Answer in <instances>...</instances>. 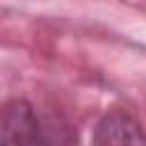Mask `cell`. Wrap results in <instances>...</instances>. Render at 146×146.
<instances>
[{
    "mask_svg": "<svg viewBox=\"0 0 146 146\" xmlns=\"http://www.w3.org/2000/svg\"><path fill=\"white\" fill-rule=\"evenodd\" d=\"M41 125L34 107L23 100H9L0 105V146H39Z\"/></svg>",
    "mask_w": 146,
    "mask_h": 146,
    "instance_id": "1",
    "label": "cell"
},
{
    "mask_svg": "<svg viewBox=\"0 0 146 146\" xmlns=\"http://www.w3.org/2000/svg\"><path fill=\"white\" fill-rule=\"evenodd\" d=\"M91 146H146V132L135 116L112 110L96 123Z\"/></svg>",
    "mask_w": 146,
    "mask_h": 146,
    "instance_id": "2",
    "label": "cell"
}]
</instances>
